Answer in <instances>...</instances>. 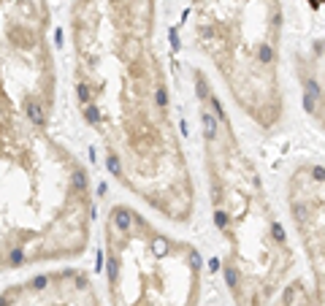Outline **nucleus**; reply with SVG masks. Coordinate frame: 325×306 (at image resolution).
<instances>
[{
    "instance_id": "423d86ee",
    "label": "nucleus",
    "mask_w": 325,
    "mask_h": 306,
    "mask_svg": "<svg viewBox=\"0 0 325 306\" xmlns=\"http://www.w3.org/2000/svg\"><path fill=\"white\" fill-rule=\"evenodd\" d=\"M287 209L296 228L298 244L312 271V287L317 295L325 290V200H323V165L303 160L287 179Z\"/></svg>"
},
{
    "instance_id": "1a4fd4ad",
    "label": "nucleus",
    "mask_w": 325,
    "mask_h": 306,
    "mask_svg": "<svg viewBox=\"0 0 325 306\" xmlns=\"http://www.w3.org/2000/svg\"><path fill=\"white\" fill-rule=\"evenodd\" d=\"M268 306H323V295H317L306 279L298 277V279H293Z\"/></svg>"
},
{
    "instance_id": "20e7f679",
    "label": "nucleus",
    "mask_w": 325,
    "mask_h": 306,
    "mask_svg": "<svg viewBox=\"0 0 325 306\" xmlns=\"http://www.w3.org/2000/svg\"><path fill=\"white\" fill-rule=\"evenodd\" d=\"M190 33L238 111L271 133L284 117L282 0H187Z\"/></svg>"
},
{
    "instance_id": "f03ea898",
    "label": "nucleus",
    "mask_w": 325,
    "mask_h": 306,
    "mask_svg": "<svg viewBox=\"0 0 325 306\" xmlns=\"http://www.w3.org/2000/svg\"><path fill=\"white\" fill-rule=\"evenodd\" d=\"M73 92L109 171L160 217L195 214V182L157 52V0H70Z\"/></svg>"
},
{
    "instance_id": "7ed1b4c3",
    "label": "nucleus",
    "mask_w": 325,
    "mask_h": 306,
    "mask_svg": "<svg viewBox=\"0 0 325 306\" xmlns=\"http://www.w3.org/2000/svg\"><path fill=\"white\" fill-rule=\"evenodd\" d=\"M190 79L201 122L209 206L225 247L222 268L233 306H268L298 279L296 249L209 76L192 68Z\"/></svg>"
},
{
    "instance_id": "6e6552de",
    "label": "nucleus",
    "mask_w": 325,
    "mask_h": 306,
    "mask_svg": "<svg viewBox=\"0 0 325 306\" xmlns=\"http://www.w3.org/2000/svg\"><path fill=\"white\" fill-rule=\"evenodd\" d=\"M298 76L303 82V92L309 98V111L317 117V125L323 122V63L320 49H314L309 57L298 60Z\"/></svg>"
},
{
    "instance_id": "0eeeda50",
    "label": "nucleus",
    "mask_w": 325,
    "mask_h": 306,
    "mask_svg": "<svg viewBox=\"0 0 325 306\" xmlns=\"http://www.w3.org/2000/svg\"><path fill=\"white\" fill-rule=\"evenodd\" d=\"M0 306H103L93 277L84 268L41 271L0 290Z\"/></svg>"
},
{
    "instance_id": "39448f33",
    "label": "nucleus",
    "mask_w": 325,
    "mask_h": 306,
    "mask_svg": "<svg viewBox=\"0 0 325 306\" xmlns=\"http://www.w3.org/2000/svg\"><path fill=\"white\" fill-rule=\"evenodd\" d=\"M103 258L111 306H201V252L128 203L103 219Z\"/></svg>"
},
{
    "instance_id": "f257e3e1",
    "label": "nucleus",
    "mask_w": 325,
    "mask_h": 306,
    "mask_svg": "<svg viewBox=\"0 0 325 306\" xmlns=\"http://www.w3.org/2000/svg\"><path fill=\"white\" fill-rule=\"evenodd\" d=\"M49 0H0V271L63 263L93 239L87 165L52 133Z\"/></svg>"
}]
</instances>
